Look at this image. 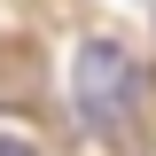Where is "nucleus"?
Listing matches in <instances>:
<instances>
[{"instance_id": "obj_1", "label": "nucleus", "mask_w": 156, "mask_h": 156, "mask_svg": "<svg viewBox=\"0 0 156 156\" xmlns=\"http://www.w3.org/2000/svg\"><path fill=\"white\" fill-rule=\"evenodd\" d=\"M70 94H78V117L94 125V133H125L140 109V62L133 47H117V39H86L70 62Z\"/></svg>"}, {"instance_id": "obj_2", "label": "nucleus", "mask_w": 156, "mask_h": 156, "mask_svg": "<svg viewBox=\"0 0 156 156\" xmlns=\"http://www.w3.org/2000/svg\"><path fill=\"white\" fill-rule=\"evenodd\" d=\"M0 156H39L31 140H16V133H0Z\"/></svg>"}]
</instances>
